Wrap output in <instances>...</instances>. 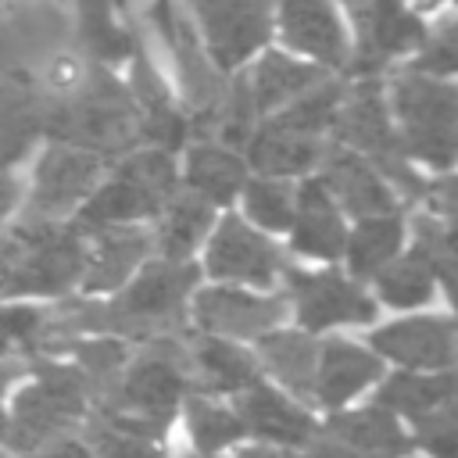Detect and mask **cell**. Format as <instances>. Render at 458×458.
Listing matches in <instances>:
<instances>
[{"mask_svg":"<svg viewBox=\"0 0 458 458\" xmlns=\"http://www.w3.org/2000/svg\"><path fill=\"white\" fill-rule=\"evenodd\" d=\"M240 422H243V433L258 437L261 444H276V447H304L315 440V419L297 404L290 401L286 394H279L276 386L268 383H250L247 390L236 394L233 401Z\"/></svg>","mask_w":458,"mask_h":458,"instance_id":"obj_19","label":"cell"},{"mask_svg":"<svg viewBox=\"0 0 458 458\" xmlns=\"http://www.w3.org/2000/svg\"><path fill=\"white\" fill-rule=\"evenodd\" d=\"M326 437L351 451L354 458H404L411 451V433L401 426V419L376 401L358 411H340L326 422Z\"/></svg>","mask_w":458,"mask_h":458,"instance_id":"obj_24","label":"cell"},{"mask_svg":"<svg viewBox=\"0 0 458 458\" xmlns=\"http://www.w3.org/2000/svg\"><path fill=\"white\" fill-rule=\"evenodd\" d=\"M186 390V333L150 336L129 354L114 386L93 404V415L161 440Z\"/></svg>","mask_w":458,"mask_h":458,"instance_id":"obj_2","label":"cell"},{"mask_svg":"<svg viewBox=\"0 0 458 458\" xmlns=\"http://www.w3.org/2000/svg\"><path fill=\"white\" fill-rule=\"evenodd\" d=\"M172 7H175V0H154V7H150L154 25H165V21H168V14H172Z\"/></svg>","mask_w":458,"mask_h":458,"instance_id":"obj_46","label":"cell"},{"mask_svg":"<svg viewBox=\"0 0 458 458\" xmlns=\"http://www.w3.org/2000/svg\"><path fill=\"white\" fill-rule=\"evenodd\" d=\"M104 179V157L72 143L50 140L32 168V186L21 222H68Z\"/></svg>","mask_w":458,"mask_h":458,"instance_id":"obj_8","label":"cell"},{"mask_svg":"<svg viewBox=\"0 0 458 458\" xmlns=\"http://www.w3.org/2000/svg\"><path fill=\"white\" fill-rule=\"evenodd\" d=\"M329 140L369 157L372 165L401 154L386 107V86L376 75H358L354 82H344V97L336 104Z\"/></svg>","mask_w":458,"mask_h":458,"instance_id":"obj_14","label":"cell"},{"mask_svg":"<svg viewBox=\"0 0 458 458\" xmlns=\"http://www.w3.org/2000/svg\"><path fill=\"white\" fill-rule=\"evenodd\" d=\"M401 240H404V218L397 211L358 218L354 229H347L344 254H340L347 258L351 279H372L390 258L401 254Z\"/></svg>","mask_w":458,"mask_h":458,"instance_id":"obj_31","label":"cell"},{"mask_svg":"<svg viewBox=\"0 0 458 458\" xmlns=\"http://www.w3.org/2000/svg\"><path fill=\"white\" fill-rule=\"evenodd\" d=\"M318 179L329 190V197L336 200V208L344 215H351L354 222L369 218V215H390V211L401 208V200L383 182V175L372 168V161L340 147V143H333V140L322 150Z\"/></svg>","mask_w":458,"mask_h":458,"instance_id":"obj_18","label":"cell"},{"mask_svg":"<svg viewBox=\"0 0 458 458\" xmlns=\"http://www.w3.org/2000/svg\"><path fill=\"white\" fill-rule=\"evenodd\" d=\"M86 261L79 276V290L86 297L114 293L132 279V272L154 258V236L143 225H100L86 229Z\"/></svg>","mask_w":458,"mask_h":458,"instance_id":"obj_16","label":"cell"},{"mask_svg":"<svg viewBox=\"0 0 458 458\" xmlns=\"http://www.w3.org/2000/svg\"><path fill=\"white\" fill-rule=\"evenodd\" d=\"M179 190V165L175 154L157 147H136L114 157V168L104 172L97 190L82 200L72 222L86 229L100 225H140L161 215L165 200Z\"/></svg>","mask_w":458,"mask_h":458,"instance_id":"obj_5","label":"cell"},{"mask_svg":"<svg viewBox=\"0 0 458 458\" xmlns=\"http://www.w3.org/2000/svg\"><path fill=\"white\" fill-rule=\"evenodd\" d=\"M21 193H25V186H21V179L14 175V172H7V168H0V225L18 211V204H21Z\"/></svg>","mask_w":458,"mask_h":458,"instance_id":"obj_42","label":"cell"},{"mask_svg":"<svg viewBox=\"0 0 458 458\" xmlns=\"http://www.w3.org/2000/svg\"><path fill=\"white\" fill-rule=\"evenodd\" d=\"M75 72L72 21L54 0H0V79L57 89Z\"/></svg>","mask_w":458,"mask_h":458,"instance_id":"obj_3","label":"cell"},{"mask_svg":"<svg viewBox=\"0 0 458 458\" xmlns=\"http://www.w3.org/2000/svg\"><path fill=\"white\" fill-rule=\"evenodd\" d=\"M186 379L193 394L236 397L240 390L261 379V369H258V358L243 351L236 340L200 333V336H186Z\"/></svg>","mask_w":458,"mask_h":458,"instance_id":"obj_21","label":"cell"},{"mask_svg":"<svg viewBox=\"0 0 458 458\" xmlns=\"http://www.w3.org/2000/svg\"><path fill=\"white\" fill-rule=\"evenodd\" d=\"M247 161L240 150L218 143V140H197L186 147L182 157V190L204 197L215 208H225L240 197L247 175Z\"/></svg>","mask_w":458,"mask_h":458,"instance_id":"obj_25","label":"cell"},{"mask_svg":"<svg viewBox=\"0 0 458 458\" xmlns=\"http://www.w3.org/2000/svg\"><path fill=\"white\" fill-rule=\"evenodd\" d=\"M114 7H118L122 14H129V11H132V0H114Z\"/></svg>","mask_w":458,"mask_h":458,"instance_id":"obj_47","label":"cell"},{"mask_svg":"<svg viewBox=\"0 0 458 458\" xmlns=\"http://www.w3.org/2000/svg\"><path fill=\"white\" fill-rule=\"evenodd\" d=\"M272 32L283 39L286 50L326 72L347 68L351 61V39L333 0H279Z\"/></svg>","mask_w":458,"mask_h":458,"instance_id":"obj_15","label":"cell"},{"mask_svg":"<svg viewBox=\"0 0 458 458\" xmlns=\"http://www.w3.org/2000/svg\"><path fill=\"white\" fill-rule=\"evenodd\" d=\"M18 458H89V451L75 437H57V440H50V444H43L36 451H21Z\"/></svg>","mask_w":458,"mask_h":458,"instance_id":"obj_41","label":"cell"},{"mask_svg":"<svg viewBox=\"0 0 458 458\" xmlns=\"http://www.w3.org/2000/svg\"><path fill=\"white\" fill-rule=\"evenodd\" d=\"M21 258L11 276L7 297H64L79 286L86 261V236L68 222H18Z\"/></svg>","mask_w":458,"mask_h":458,"instance_id":"obj_7","label":"cell"},{"mask_svg":"<svg viewBox=\"0 0 458 458\" xmlns=\"http://www.w3.org/2000/svg\"><path fill=\"white\" fill-rule=\"evenodd\" d=\"M233 458H290V451L276 444H250V447H240Z\"/></svg>","mask_w":458,"mask_h":458,"instance_id":"obj_43","label":"cell"},{"mask_svg":"<svg viewBox=\"0 0 458 458\" xmlns=\"http://www.w3.org/2000/svg\"><path fill=\"white\" fill-rule=\"evenodd\" d=\"M43 136L93 150L104 161L122 157L143 143L140 111L132 104L129 86L118 82L111 68H100L89 61L79 64V72L68 82H61L57 89H47Z\"/></svg>","mask_w":458,"mask_h":458,"instance_id":"obj_1","label":"cell"},{"mask_svg":"<svg viewBox=\"0 0 458 458\" xmlns=\"http://www.w3.org/2000/svg\"><path fill=\"white\" fill-rule=\"evenodd\" d=\"M290 304L286 293H250L240 286H204L190 297V318L200 333L222 340H258L268 329H279Z\"/></svg>","mask_w":458,"mask_h":458,"instance_id":"obj_13","label":"cell"},{"mask_svg":"<svg viewBox=\"0 0 458 458\" xmlns=\"http://www.w3.org/2000/svg\"><path fill=\"white\" fill-rule=\"evenodd\" d=\"M293 190H297V182L279 179V175L247 179L240 190L247 218L265 233H286L290 218H293Z\"/></svg>","mask_w":458,"mask_h":458,"instance_id":"obj_35","label":"cell"},{"mask_svg":"<svg viewBox=\"0 0 458 458\" xmlns=\"http://www.w3.org/2000/svg\"><path fill=\"white\" fill-rule=\"evenodd\" d=\"M454 401V376L447 372H394L383 379V386L376 390V404L394 411L397 419L404 415L408 422H419L422 415L444 408Z\"/></svg>","mask_w":458,"mask_h":458,"instance_id":"obj_30","label":"cell"},{"mask_svg":"<svg viewBox=\"0 0 458 458\" xmlns=\"http://www.w3.org/2000/svg\"><path fill=\"white\" fill-rule=\"evenodd\" d=\"M32 379L14 394L11 411H4V444L11 451H36L57 437H72L86 422L93 394L86 376L72 361L36 358Z\"/></svg>","mask_w":458,"mask_h":458,"instance_id":"obj_4","label":"cell"},{"mask_svg":"<svg viewBox=\"0 0 458 458\" xmlns=\"http://www.w3.org/2000/svg\"><path fill=\"white\" fill-rule=\"evenodd\" d=\"M114 0H75L72 18V43L75 54H82L89 64L118 68L136 50V32L129 21H118Z\"/></svg>","mask_w":458,"mask_h":458,"instance_id":"obj_26","label":"cell"},{"mask_svg":"<svg viewBox=\"0 0 458 458\" xmlns=\"http://www.w3.org/2000/svg\"><path fill=\"white\" fill-rule=\"evenodd\" d=\"M50 354V308L11 301L0 304V358L29 361Z\"/></svg>","mask_w":458,"mask_h":458,"instance_id":"obj_32","label":"cell"},{"mask_svg":"<svg viewBox=\"0 0 458 458\" xmlns=\"http://www.w3.org/2000/svg\"><path fill=\"white\" fill-rule=\"evenodd\" d=\"M204 272L218 283H243V286H276L286 272L283 250L254 229L240 215H222L211 225L208 250H204Z\"/></svg>","mask_w":458,"mask_h":458,"instance_id":"obj_10","label":"cell"},{"mask_svg":"<svg viewBox=\"0 0 458 458\" xmlns=\"http://www.w3.org/2000/svg\"><path fill=\"white\" fill-rule=\"evenodd\" d=\"M411 233H415V250L426 258V265L433 268L437 283L451 290L454 283V243H451V222L433 215V211H419L411 218Z\"/></svg>","mask_w":458,"mask_h":458,"instance_id":"obj_37","label":"cell"},{"mask_svg":"<svg viewBox=\"0 0 458 458\" xmlns=\"http://www.w3.org/2000/svg\"><path fill=\"white\" fill-rule=\"evenodd\" d=\"M186 429H190V440L200 454H215V451L233 447L247 437L236 408L218 404L208 394H190L186 397Z\"/></svg>","mask_w":458,"mask_h":458,"instance_id":"obj_34","label":"cell"},{"mask_svg":"<svg viewBox=\"0 0 458 458\" xmlns=\"http://www.w3.org/2000/svg\"><path fill=\"white\" fill-rule=\"evenodd\" d=\"M86 451L89 458H168L157 437L125 429L100 415H86Z\"/></svg>","mask_w":458,"mask_h":458,"instance_id":"obj_36","label":"cell"},{"mask_svg":"<svg viewBox=\"0 0 458 458\" xmlns=\"http://www.w3.org/2000/svg\"><path fill=\"white\" fill-rule=\"evenodd\" d=\"M386 107L397 132V147L408 161L437 172L454 165V122L458 93L451 79H433L422 72H397L386 86Z\"/></svg>","mask_w":458,"mask_h":458,"instance_id":"obj_6","label":"cell"},{"mask_svg":"<svg viewBox=\"0 0 458 458\" xmlns=\"http://www.w3.org/2000/svg\"><path fill=\"white\" fill-rule=\"evenodd\" d=\"M286 279V304L293 308L297 322L311 333L333 329V326H358L376 318V301L365 293V286L336 268L322 272H301L290 268L283 272Z\"/></svg>","mask_w":458,"mask_h":458,"instance_id":"obj_11","label":"cell"},{"mask_svg":"<svg viewBox=\"0 0 458 458\" xmlns=\"http://www.w3.org/2000/svg\"><path fill=\"white\" fill-rule=\"evenodd\" d=\"M383 379V358L354 340H322L315 361V401L340 408Z\"/></svg>","mask_w":458,"mask_h":458,"instance_id":"obj_23","label":"cell"},{"mask_svg":"<svg viewBox=\"0 0 458 458\" xmlns=\"http://www.w3.org/2000/svg\"><path fill=\"white\" fill-rule=\"evenodd\" d=\"M290 243L297 254L304 258H318V261H336L344 254V240H347V225H344V211L336 208V200L329 197V190L322 186L318 175H304L293 190V218H290Z\"/></svg>","mask_w":458,"mask_h":458,"instance_id":"obj_20","label":"cell"},{"mask_svg":"<svg viewBox=\"0 0 458 458\" xmlns=\"http://www.w3.org/2000/svg\"><path fill=\"white\" fill-rule=\"evenodd\" d=\"M18 258H21V233L18 225L0 233V297H7V286H11V276L18 268Z\"/></svg>","mask_w":458,"mask_h":458,"instance_id":"obj_40","label":"cell"},{"mask_svg":"<svg viewBox=\"0 0 458 458\" xmlns=\"http://www.w3.org/2000/svg\"><path fill=\"white\" fill-rule=\"evenodd\" d=\"M0 440H4V408H0Z\"/></svg>","mask_w":458,"mask_h":458,"instance_id":"obj_48","label":"cell"},{"mask_svg":"<svg viewBox=\"0 0 458 458\" xmlns=\"http://www.w3.org/2000/svg\"><path fill=\"white\" fill-rule=\"evenodd\" d=\"M197 458H211V454H197Z\"/></svg>","mask_w":458,"mask_h":458,"instance_id":"obj_49","label":"cell"},{"mask_svg":"<svg viewBox=\"0 0 458 458\" xmlns=\"http://www.w3.org/2000/svg\"><path fill=\"white\" fill-rule=\"evenodd\" d=\"M157 229H150L154 236V254L168 258V261H190L200 247V240L211 233L215 225V204H208L204 197L190 193V190H175L161 215L154 218Z\"/></svg>","mask_w":458,"mask_h":458,"instance_id":"obj_28","label":"cell"},{"mask_svg":"<svg viewBox=\"0 0 458 458\" xmlns=\"http://www.w3.org/2000/svg\"><path fill=\"white\" fill-rule=\"evenodd\" d=\"M279 0H190L204 54L218 72L247 64L268 39Z\"/></svg>","mask_w":458,"mask_h":458,"instance_id":"obj_9","label":"cell"},{"mask_svg":"<svg viewBox=\"0 0 458 458\" xmlns=\"http://www.w3.org/2000/svg\"><path fill=\"white\" fill-rule=\"evenodd\" d=\"M25 369H29V361H11V358H0V394H4V390H7V386H11V383H14V379L25 372Z\"/></svg>","mask_w":458,"mask_h":458,"instance_id":"obj_45","label":"cell"},{"mask_svg":"<svg viewBox=\"0 0 458 458\" xmlns=\"http://www.w3.org/2000/svg\"><path fill=\"white\" fill-rule=\"evenodd\" d=\"M372 283H376L379 301L390 304V308H419V304L433 301V293H437V276L415 247L390 258L372 276Z\"/></svg>","mask_w":458,"mask_h":458,"instance_id":"obj_33","label":"cell"},{"mask_svg":"<svg viewBox=\"0 0 458 458\" xmlns=\"http://www.w3.org/2000/svg\"><path fill=\"white\" fill-rule=\"evenodd\" d=\"M415 426V437L433 458H458V426H454V404H444L429 415H422Z\"/></svg>","mask_w":458,"mask_h":458,"instance_id":"obj_39","label":"cell"},{"mask_svg":"<svg viewBox=\"0 0 458 458\" xmlns=\"http://www.w3.org/2000/svg\"><path fill=\"white\" fill-rule=\"evenodd\" d=\"M43 111H47V89L0 79V168L18 165L32 140L43 136Z\"/></svg>","mask_w":458,"mask_h":458,"instance_id":"obj_29","label":"cell"},{"mask_svg":"<svg viewBox=\"0 0 458 458\" xmlns=\"http://www.w3.org/2000/svg\"><path fill=\"white\" fill-rule=\"evenodd\" d=\"M358 47L351 50L347 68L358 75H376L386 61L415 54L426 39L422 18L404 0H347Z\"/></svg>","mask_w":458,"mask_h":458,"instance_id":"obj_12","label":"cell"},{"mask_svg":"<svg viewBox=\"0 0 458 458\" xmlns=\"http://www.w3.org/2000/svg\"><path fill=\"white\" fill-rule=\"evenodd\" d=\"M369 351L415 372H447L454 361V322L447 315H411L369 333Z\"/></svg>","mask_w":458,"mask_h":458,"instance_id":"obj_17","label":"cell"},{"mask_svg":"<svg viewBox=\"0 0 458 458\" xmlns=\"http://www.w3.org/2000/svg\"><path fill=\"white\" fill-rule=\"evenodd\" d=\"M326 143L329 140L322 136H308V132L279 125L276 118H261L243 143V161L258 175L293 179V175H308L318 168Z\"/></svg>","mask_w":458,"mask_h":458,"instance_id":"obj_22","label":"cell"},{"mask_svg":"<svg viewBox=\"0 0 458 458\" xmlns=\"http://www.w3.org/2000/svg\"><path fill=\"white\" fill-rule=\"evenodd\" d=\"M304 458H354V454H351V451H344L340 444H333L329 437H322V440H318Z\"/></svg>","mask_w":458,"mask_h":458,"instance_id":"obj_44","label":"cell"},{"mask_svg":"<svg viewBox=\"0 0 458 458\" xmlns=\"http://www.w3.org/2000/svg\"><path fill=\"white\" fill-rule=\"evenodd\" d=\"M415 54L419 57L411 61V72H422V75H433V79H451L454 75V64H458L454 18H444L437 29H429Z\"/></svg>","mask_w":458,"mask_h":458,"instance_id":"obj_38","label":"cell"},{"mask_svg":"<svg viewBox=\"0 0 458 458\" xmlns=\"http://www.w3.org/2000/svg\"><path fill=\"white\" fill-rule=\"evenodd\" d=\"M258 369L272 372L293 397L315 401V361H318V340L304 329H268L258 340Z\"/></svg>","mask_w":458,"mask_h":458,"instance_id":"obj_27","label":"cell"}]
</instances>
